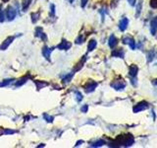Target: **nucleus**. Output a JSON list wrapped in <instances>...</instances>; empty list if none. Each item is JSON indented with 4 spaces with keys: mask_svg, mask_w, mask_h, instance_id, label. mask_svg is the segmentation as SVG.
Returning <instances> with one entry per match:
<instances>
[{
    "mask_svg": "<svg viewBox=\"0 0 157 148\" xmlns=\"http://www.w3.org/2000/svg\"><path fill=\"white\" fill-rule=\"evenodd\" d=\"M2 1H3V2H8L9 0H2Z\"/></svg>",
    "mask_w": 157,
    "mask_h": 148,
    "instance_id": "c9c22d12",
    "label": "nucleus"
},
{
    "mask_svg": "<svg viewBox=\"0 0 157 148\" xmlns=\"http://www.w3.org/2000/svg\"><path fill=\"white\" fill-rule=\"evenodd\" d=\"M148 107H149L148 103L145 102V101H142V102L137 103L136 105L132 108V112H134V113H140L141 111H145L146 109H148Z\"/></svg>",
    "mask_w": 157,
    "mask_h": 148,
    "instance_id": "7ed1b4c3",
    "label": "nucleus"
},
{
    "mask_svg": "<svg viewBox=\"0 0 157 148\" xmlns=\"http://www.w3.org/2000/svg\"><path fill=\"white\" fill-rule=\"evenodd\" d=\"M149 4H150L151 8H153V9L157 8V0H150Z\"/></svg>",
    "mask_w": 157,
    "mask_h": 148,
    "instance_id": "a878e982",
    "label": "nucleus"
},
{
    "mask_svg": "<svg viewBox=\"0 0 157 148\" xmlns=\"http://www.w3.org/2000/svg\"><path fill=\"white\" fill-rule=\"evenodd\" d=\"M85 61H86V56H85V58L82 57V58L81 59V60L78 61V63L75 66V70H76V71H78V70H80V69L83 66V63H85Z\"/></svg>",
    "mask_w": 157,
    "mask_h": 148,
    "instance_id": "aec40b11",
    "label": "nucleus"
},
{
    "mask_svg": "<svg viewBox=\"0 0 157 148\" xmlns=\"http://www.w3.org/2000/svg\"><path fill=\"white\" fill-rule=\"evenodd\" d=\"M152 83H153L154 85H157V78H156V79H154V80H153V82H152Z\"/></svg>",
    "mask_w": 157,
    "mask_h": 148,
    "instance_id": "72a5a7b5",
    "label": "nucleus"
},
{
    "mask_svg": "<svg viewBox=\"0 0 157 148\" xmlns=\"http://www.w3.org/2000/svg\"><path fill=\"white\" fill-rule=\"evenodd\" d=\"M118 43V39L114 36V35H111L109 37V39H108V46H109L111 48H114Z\"/></svg>",
    "mask_w": 157,
    "mask_h": 148,
    "instance_id": "f8f14e48",
    "label": "nucleus"
},
{
    "mask_svg": "<svg viewBox=\"0 0 157 148\" xmlns=\"http://www.w3.org/2000/svg\"><path fill=\"white\" fill-rule=\"evenodd\" d=\"M135 139L134 136L132 134H127V135H120L118 136L117 140H116V146H131L134 144Z\"/></svg>",
    "mask_w": 157,
    "mask_h": 148,
    "instance_id": "f257e3e1",
    "label": "nucleus"
},
{
    "mask_svg": "<svg viewBox=\"0 0 157 148\" xmlns=\"http://www.w3.org/2000/svg\"><path fill=\"white\" fill-rule=\"evenodd\" d=\"M150 33L152 36H155L157 34V17H153L150 21Z\"/></svg>",
    "mask_w": 157,
    "mask_h": 148,
    "instance_id": "423d86ee",
    "label": "nucleus"
},
{
    "mask_svg": "<svg viewBox=\"0 0 157 148\" xmlns=\"http://www.w3.org/2000/svg\"><path fill=\"white\" fill-rule=\"evenodd\" d=\"M76 96H77V101L78 102H81L82 100V95L80 93V92H76Z\"/></svg>",
    "mask_w": 157,
    "mask_h": 148,
    "instance_id": "cd10ccee",
    "label": "nucleus"
},
{
    "mask_svg": "<svg viewBox=\"0 0 157 148\" xmlns=\"http://www.w3.org/2000/svg\"><path fill=\"white\" fill-rule=\"evenodd\" d=\"M38 17H39V13H32V21L33 23H36L37 20H38Z\"/></svg>",
    "mask_w": 157,
    "mask_h": 148,
    "instance_id": "b1692460",
    "label": "nucleus"
},
{
    "mask_svg": "<svg viewBox=\"0 0 157 148\" xmlns=\"http://www.w3.org/2000/svg\"><path fill=\"white\" fill-rule=\"evenodd\" d=\"M128 2H129V4L131 5V6H135L136 5V0H127Z\"/></svg>",
    "mask_w": 157,
    "mask_h": 148,
    "instance_id": "473e14b6",
    "label": "nucleus"
},
{
    "mask_svg": "<svg viewBox=\"0 0 157 148\" xmlns=\"http://www.w3.org/2000/svg\"><path fill=\"white\" fill-rule=\"evenodd\" d=\"M96 46H97V43H96L95 39H90V43H88V44H87V51H92L93 49L96 47Z\"/></svg>",
    "mask_w": 157,
    "mask_h": 148,
    "instance_id": "dca6fc26",
    "label": "nucleus"
},
{
    "mask_svg": "<svg viewBox=\"0 0 157 148\" xmlns=\"http://www.w3.org/2000/svg\"><path fill=\"white\" fill-rule=\"evenodd\" d=\"M36 88L38 89V90H40L42 87L47 86L48 84L47 83H44V82H41V81H36Z\"/></svg>",
    "mask_w": 157,
    "mask_h": 148,
    "instance_id": "5701e85b",
    "label": "nucleus"
},
{
    "mask_svg": "<svg viewBox=\"0 0 157 148\" xmlns=\"http://www.w3.org/2000/svg\"><path fill=\"white\" fill-rule=\"evenodd\" d=\"M72 47V44H71V43H69L68 41H66L65 39H62V42L58 44V48L59 49H63V51H67V49H69Z\"/></svg>",
    "mask_w": 157,
    "mask_h": 148,
    "instance_id": "9d476101",
    "label": "nucleus"
},
{
    "mask_svg": "<svg viewBox=\"0 0 157 148\" xmlns=\"http://www.w3.org/2000/svg\"><path fill=\"white\" fill-rule=\"evenodd\" d=\"M112 56H115V57L123 58L125 56V52H124V51H123V48H118V49H115V51L112 52Z\"/></svg>",
    "mask_w": 157,
    "mask_h": 148,
    "instance_id": "2eb2a0df",
    "label": "nucleus"
},
{
    "mask_svg": "<svg viewBox=\"0 0 157 148\" xmlns=\"http://www.w3.org/2000/svg\"><path fill=\"white\" fill-rule=\"evenodd\" d=\"M52 51H53V48L48 47L47 46H44L43 48H42V54H43V56L45 57L48 61L50 60V54H51Z\"/></svg>",
    "mask_w": 157,
    "mask_h": 148,
    "instance_id": "9b49d317",
    "label": "nucleus"
},
{
    "mask_svg": "<svg viewBox=\"0 0 157 148\" xmlns=\"http://www.w3.org/2000/svg\"><path fill=\"white\" fill-rule=\"evenodd\" d=\"M111 87L114 88L117 91H121L126 87V83L123 80H118V81H114L111 83Z\"/></svg>",
    "mask_w": 157,
    "mask_h": 148,
    "instance_id": "39448f33",
    "label": "nucleus"
},
{
    "mask_svg": "<svg viewBox=\"0 0 157 148\" xmlns=\"http://www.w3.org/2000/svg\"><path fill=\"white\" fill-rule=\"evenodd\" d=\"M128 25H129V20H128L127 17H123V18L120 20V22H119V25H118V27H119L120 31L124 32L125 30L128 28Z\"/></svg>",
    "mask_w": 157,
    "mask_h": 148,
    "instance_id": "6e6552de",
    "label": "nucleus"
},
{
    "mask_svg": "<svg viewBox=\"0 0 157 148\" xmlns=\"http://www.w3.org/2000/svg\"><path fill=\"white\" fill-rule=\"evenodd\" d=\"M14 39H15V38L12 37V36L8 37V38L1 43V46H0V51H5V49H7L8 47H9L10 44L12 43V42L14 41Z\"/></svg>",
    "mask_w": 157,
    "mask_h": 148,
    "instance_id": "0eeeda50",
    "label": "nucleus"
},
{
    "mask_svg": "<svg viewBox=\"0 0 157 148\" xmlns=\"http://www.w3.org/2000/svg\"><path fill=\"white\" fill-rule=\"evenodd\" d=\"M97 82L95 81H92V80H90V81H87L86 84H85V86H83V89H85V91L86 93H91L95 90V88L97 87Z\"/></svg>",
    "mask_w": 157,
    "mask_h": 148,
    "instance_id": "20e7f679",
    "label": "nucleus"
},
{
    "mask_svg": "<svg viewBox=\"0 0 157 148\" xmlns=\"http://www.w3.org/2000/svg\"><path fill=\"white\" fill-rule=\"evenodd\" d=\"M43 117L45 118V121H48V122H52V121H53V120H54V117H53L47 115V113H44V115H43Z\"/></svg>",
    "mask_w": 157,
    "mask_h": 148,
    "instance_id": "393cba45",
    "label": "nucleus"
},
{
    "mask_svg": "<svg viewBox=\"0 0 157 148\" xmlns=\"http://www.w3.org/2000/svg\"><path fill=\"white\" fill-rule=\"evenodd\" d=\"M123 43L129 44L130 47L132 49L136 48V42H135L134 38H132V37H124V38H123Z\"/></svg>",
    "mask_w": 157,
    "mask_h": 148,
    "instance_id": "1a4fd4ad",
    "label": "nucleus"
},
{
    "mask_svg": "<svg viewBox=\"0 0 157 148\" xmlns=\"http://www.w3.org/2000/svg\"><path fill=\"white\" fill-rule=\"evenodd\" d=\"M5 15H6V18L8 21H12V20H14L15 17H16L17 11L12 5H9V6H7V8L5 9Z\"/></svg>",
    "mask_w": 157,
    "mask_h": 148,
    "instance_id": "f03ea898",
    "label": "nucleus"
},
{
    "mask_svg": "<svg viewBox=\"0 0 157 148\" xmlns=\"http://www.w3.org/2000/svg\"><path fill=\"white\" fill-rule=\"evenodd\" d=\"M87 1H88V0H81V6H82V8H85L86 6Z\"/></svg>",
    "mask_w": 157,
    "mask_h": 148,
    "instance_id": "7c9ffc66",
    "label": "nucleus"
},
{
    "mask_svg": "<svg viewBox=\"0 0 157 148\" xmlns=\"http://www.w3.org/2000/svg\"><path fill=\"white\" fill-rule=\"evenodd\" d=\"M83 37L82 36H78V38L76 39V43H83Z\"/></svg>",
    "mask_w": 157,
    "mask_h": 148,
    "instance_id": "c756f323",
    "label": "nucleus"
},
{
    "mask_svg": "<svg viewBox=\"0 0 157 148\" xmlns=\"http://www.w3.org/2000/svg\"><path fill=\"white\" fill-rule=\"evenodd\" d=\"M36 36L37 38H40L41 39H43V41H46V36H45V34L43 33L42 31V28H36Z\"/></svg>",
    "mask_w": 157,
    "mask_h": 148,
    "instance_id": "4468645a",
    "label": "nucleus"
},
{
    "mask_svg": "<svg viewBox=\"0 0 157 148\" xmlns=\"http://www.w3.org/2000/svg\"><path fill=\"white\" fill-rule=\"evenodd\" d=\"M72 77H73V74H70L69 76L66 75V77L63 79V82H64V83H69V82H70L71 79H72Z\"/></svg>",
    "mask_w": 157,
    "mask_h": 148,
    "instance_id": "bb28decb",
    "label": "nucleus"
},
{
    "mask_svg": "<svg viewBox=\"0 0 157 148\" xmlns=\"http://www.w3.org/2000/svg\"><path fill=\"white\" fill-rule=\"evenodd\" d=\"M104 144H105V141L100 139V140H98V141H96L94 143H92V144H90V146H92V147H99V146H102V145H104Z\"/></svg>",
    "mask_w": 157,
    "mask_h": 148,
    "instance_id": "4be33fe9",
    "label": "nucleus"
},
{
    "mask_svg": "<svg viewBox=\"0 0 157 148\" xmlns=\"http://www.w3.org/2000/svg\"><path fill=\"white\" fill-rule=\"evenodd\" d=\"M68 1L70 2V3H73V2H74V0H68Z\"/></svg>",
    "mask_w": 157,
    "mask_h": 148,
    "instance_id": "f704fd0d",
    "label": "nucleus"
},
{
    "mask_svg": "<svg viewBox=\"0 0 157 148\" xmlns=\"http://www.w3.org/2000/svg\"><path fill=\"white\" fill-rule=\"evenodd\" d=\"M81 110H82V113H86V112H87V110H88V106H87V105H85L83 107H82Z\"/></svg>",
    "mask_w": 157,
    "mask_h": 148,
    "instance_id": "2f4dec72",
    "label": "nucleus"
},
{
    "mask_svg": "<svg viewBox=\"0 0 157 148\" xmlns=\"http://www.w3.org/2000/svg\"><path fill=\"white\" fill-rule=\"evenodd\" d=\"M5 21V9L3 8V5L0 4V22Z\"/></svg>",
    "mask_w": 157,
    "mask_h": 148,
    "instance_id": "6ab92c4d",
    "label": "nucleus"
},
{
    "mask_svg": "<svg viewBox=\"0 0 157 148\" xmlns=\"http://www.w3.org/2000/svg\"><path fill=\"white\" fill-rule=\"evenodd\" d=\"M33 0H22V9L23 11H27Z\"/></svg>",
    "mask_w": 157,
    "mask_h": 148,
    "instance_id": "f3484780",
    "label": "nucleus"
},
{
    "mask_svg": "<svg viewBox=\"0 0 157 148\" xmlns=\"http://www.w3.org/2000/svg\"><path fill=\"white\" fill-rule=\"evenodd\" d=\"M148 56V57H147V62H151L157 56V53H156L155 51H150L148 52V56Z\"/></svg>",
    "mask_w": 157,
    "mask_h": 148,
    "instance_id": "a211bd4d",
    "label": "nucleus"
},
{
    "mask_svg": "<svg viewBox=\"0 0 157 148\" xmlns=\"http://www.w3.org/2000/svg\"><path fill=\"white\" fill-rule=\"evenodd\" d=\"M12 81V79H9V80H3L2 83H0V87H3V86H6L8 84Z\"/></svg>",
    "mask_w": 157,
    "mask_h": 148,
    "instance_id": "c85d7f7f",
    "label": "nucleus"
},
{
    "mask_svg": "<svg viewBox=\"0 0 157 148\" xmlns=\"http://www.w3.org/2000/svg\"><path fill=\"white\" fill-rule=\"evenodd\" d=\"M137 72H139V67L135 64H132V65L130 66V69H129V74L130 76L132 77V78H136V75H137Z\"/></svg>",
    "mask_w": 157,
    "mask_h": 148,
    "instance_id": "ddd939ff",
    "label": "nucleus"
},
{
    "mask_svg": "<svg viewBox=\"0 0 157 148\" xmlns=\"http://www.w3.org/2000/svg\"><path fill=\"white\" fill-rule=\"evenodd\" d=\"M141 8H142V0H140V1L137 3V5H136V17L140 16V14L141 12Z\"/></svg>",
    "mask_w": 157,
    "mask_h": 148,
    "instance_id": "412c9836",
    "label": "nucleus"
}]
</instances>
